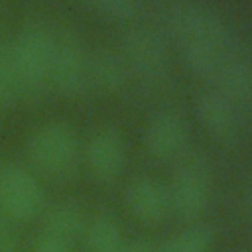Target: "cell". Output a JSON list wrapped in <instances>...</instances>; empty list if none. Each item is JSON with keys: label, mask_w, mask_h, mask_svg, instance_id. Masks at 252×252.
Segmentation results:
<instances>
[{"label": "cell", "mask_w": 252, "mask_h": 252, "mask_svg": "<svg viewBox=\"0 0 252 252\" xmlns=\"http://www.w3.org/2000/svg\"><path fill=\"white\" fill-rule=\"evenodd\" d=\"M33 252H73V244L41 230L33 242Z\"/></svg>", "instance_id": "44dd1931"}, {"label": "cell", "mask_w": 252, "mask_h": 252, "mask_svg": "<svg viewBox=\"0 0 252 252\" xmlns=\"http://www.w3.org/2000/svg\"><path fill=\"white\" fill-rule=\"evenodd\" d=\"M126 205L130 213L144 224H158L171 211L167 189L152 179L134 181L126 191Z\"/></svg>", "instance_id": "8fae6325"}, {"label": "cell", "mask_w": 252, "mask_h": 252, "mask_svg": "<svg viewBox=\"0 0 252 252\" xmlns=\"http://www.w3.org/2000/svg\"><path fill=\"white\" fill-rule=\"evenodd\" d=\"M246 207H248V215H250V219H252V197L248 199V203H246Z\"/></svg>", "instance_id": "603a6c76"}, {"label": "cell", "mask_w": 252, "mask_h": 252, "mask_svg": "<svg viewBox=\"0 0 252 252\" xmlns=\"http://www.w3.org/2000/svg\"><path fill=\"white\" fill-rule=\"evenodd\" d=\"M87 163L100 181H112L124 165V146L112 128L98 130L87 144Z\"/></svg>", "instance_id": "9c48e42d"}, {"label": "cell", "mask_w": 252, "mask_h": 252, "mask_svg": "<svg viewBox=\"0 0 252 252\" xmlns=\"http://www.w3.org/2000/svg\"><path fill=\"white\" fill-rule=\"evenodd\" d=\"M226 55H228V49H219L205 43H181L183 63L189 67L191 73L205 79L215 77V73L219 71Z\"/></svg>", "instance_id": "9a60e30c"}, {"label": "cell", "mask_w": 252, "mask_h": 252, "mask_svg": "<svg viewBox=\"0 0 252 252\" xmlns=\"http://www.w3.org/2000/svg\"><path fill=\"white\" fill-rule=\"evenodd\" d=\"M165 24L181 43H205L228 49V32L222 20L195 2H175L165 12Z\"/></svg>", "instance_id": "277c9868"}, {"label": "cell", "mask_w": 252, "mask_h": 252, "mask_svg": "<svg viewBox=\"0 0 252 252\" xmlns=\"http://www.w3.org/2000/svg\"><path fill=\"white\" fill-rule=\"evenodd\" d=\"M28 159L32 167L49 179H67L79 163V140L63 122H45L28 138Z\"/></svg>", "instance_id": "6da1fadb"}, {"label": "cell", "mask_w": 252, "mask_h": 252, "mask_svg": "<svg viewBox=\"0 0 252 252\" xmlns=\"http://www.w3.org/2000/svg\"><path fill=\"white\" fill-rule=\"evenodd\" d=\"M236 106L230 104L220 93L209 91L199 94L195 102V112L199 122L207 128L211 136L220 142H232L238 136V118Z\"/></svg>", "instance_id": "ba28073f"}, {"label": "cell", "mask_w": 252, "mask_h": 252, "mask_svg": "<svg viewBox=\"0 0 252 252\" xmlns=\"http://www.w3.org/2000/svg\"><path fill=\"white\" fill-rule=\"evenodd\" d=\"M167 195L169 207L181 219L199 217L207 209L211 197V179L207 163L199 158L187 159L177 169Z\"/></svg>", "instance_id": "5b68a950"}, {"label": "cell", "mask_w": 252, "mask_h": 252, "mask_svg": "<svg viewBox=\"0 0 252 252\" xmlns=\"http://www.w3.org/2000/svg\"><path fill=\"white\" fill-rule=\"evenodd\" d=\"M43 232L59 236L73 244V240H77L85 232V217L79 207L71 203H59L45 213Z\"/></svg>", "instance_id": "4fadbf2b"}, {"label": "cell", "mask_w": 252, "mask_h": 252, "mask_svg": "<svg viewBox=\"0 0 252 252\" xmlns=\"http://www.w3.org/2000/svg\"><path fill=\"white\" fill-rule=\"evenodd\" d=\"M0 252H20L16 220L0 211Z\"/></svg>", "instance_id": "ffe728a7"}, {"label": "cell", "mask_w": 252, "mask_h": 252, "mask_svg": "<svg viewBox=\"0 0 252 252\" xmlns=\"http://www.w3.org/2000/svg\"><path fill=\"white\" fill-rule=\"evenodd\" d=\"M83 234L91 252H114L122 246L120 226L112 217H96L89 226H85Z\"/></svg>", "instance_id": "e0dca14e"}, {"label": "cell", "mask_w": 252, "mask_h": 252, "mask_svg": "<svg viewBox=\"0 0 252 252\" xmlns=\"http://www.w3.org/2000/svg\"><path fill=\"white\" fill-rule=\"evenodd\" d=\"M211 81L230 104L244 106L252 102V67L244 59L228 53Z\"/></svg>", "instance_id": "7c38bea8"}, {"label": "cell", "mask_w": 252, "mask_h": 252, "mask_svg": "<svg viewBox=\"0 0 252 252\" xmlns=\"http://www.w3.org/2000/svg\"><path fill=\"white\" fill-rule=\"evenodd\" d=\"M94 10L110 20H126L136 12L134 0H91Z\"/></svg>", "instance_id": "d6986e66"}, {"label": "cell", "mask_w": 252, "mask_h": 252, "mask_svg": "<svg viewBox=\"0 0 252 252\" xmlns=\"http://www.w3.org/2000/svg\"><path fill=\"white\" fill-rule=\"evenodd\" d=\"M89 61L91 57L77 37L65 35L55 39L47 81L67 96L81 94L91 83Z\"/></svg>", "instance_id": "8992f818"}, {"label": "cell", "mask_w": 252, "mask_h": 252, "mask_svg": "<svg viewBox=\"0 0 252 252\" xmlns=\"http://www.w3.org/2000/svg\"><path fill=\"white\" fill-rule=\"evenodd\" d=\"M126 63L144 81H159L167 75V51L161 37L148 28H132L122 37Z\"/></svg>", "instance_id": "52a82bcc"}, {"label": "cell", "mask_w": 252, "mask_h": 252, "mask_svg": "<svg viewBox=\"0 0 252 252\" xmlns=\"http://www.w3.org/2000/svg\"><path fill=\"white\" fill-rule=\"evenodd\" d=\"M20 96H24V89L12 59L10 41H0V108L12 106Z\"/></svg>", "instance_id": "ac0fdd59"}, {"label": "cell", "mask_w": 252, "mask_h": 252, "mask_svg": "<svg viewBox=\"0 0 252 252\" xmlns=\"http://www.w3.org/2000/svg\"><path fill=\"white\" fill-rule=\"evenodd\" d=\"M45 205L37 177L20 163L0 161V211L12 220H32Z\"/></svg>", "instance_id": "3957f363"}, {"label": "cell", "mask_w": 252, "mask_h": 252, "mask_svg": "<svg viewBox=\"0 0 252 252\" xmlns=\"http://www.w3.org/2000/svg\"><path fill=\"white\" fill-rule=\"evenodd\" d=\"M53 47H55V37L41 26H28L10 41L12 59L24 94L37 93L45 85Z\"/></svg>", "instance_id": "7a4b0ae2"}, {"label": "cell", "mask_w": 252, "mask_h": 252, "mask_svg": "<svg viewBox=\"0 0 252 252\" xmlns=\"http://www.w3.org/2000/svg\"><path fill=\"white\" fill-rule=\"evenodd\" d=\"M89 77H91V83H94L96 87L104 91H116L124 85V79H126L124 61L116 57L112 51L102 49L91 57Z\"/></svg>", "instance_id": "5bb4252c"}, {"label": "cell", "mask_w": 252, "mask_h": 252, "mask_svg": "<svg viewBox=\"0 0 252 252\" xmlns=\"http://www.w3.org/2000/svg\"><path fill=\"white\" fill-rule=\"evenodd\" d=\"M213 228L207 224H193L163 240L156 252H207L213 244Z\"/></svg>", "instance_id": "2e32d148"}, {"label": "cell", "mask_w": 252, "mask_h": 252, "mask_svg": "<svg viewBox=\"0 0 252 252\" xmlns=\"http://www.w3.org/2000/svg\"><path fill=\"white\" fill-rule=\"evenodd\" d=\"M187 142L183 120L173 112L158 114L146 130V148L156 159H171L181 154Z\"/></svg>", "instance_id": "30bf717a"}, {"label": "cell", "mask_w": 252, "mask_h": 252, "mask_svg": "<svg viewBox=\"0 0 252 252\" xmlns=\"http://www.w3.org/2000/svg\"><path fill=\"white\" fill-rule=\"evenodd\" d=\"M114 252H156V248H150L146 244H122L120 248H116Z\"/></svg>", "instance_id": "7402d4cb"}]
</instances>
